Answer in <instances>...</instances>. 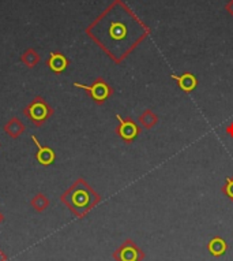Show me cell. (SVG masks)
<instances>
[{"mask_svg":"<svg viewBox=\"0 0 233 261\" xmlns=\"http://www.w3.org/2000/svg\"><path fill=\"white\" fill-rule=\"evenodd\" d=\"M127 29L122 22H109L106 26V39L109 43H118L126 37Z\"/></svg>","mask_w":233,"mask_h":261,"instance_id":"cell-6","label":"cell"},{"mask_svg":"<svg viewBox=\"0 0 233 261\" xmlns=\"http://www.w3.org/2000/svg\"><path fill=\"white\" fill-rule=\"evenodd\" d=\"M226 182H228V186H226V189H225V192H226V194H228L229 197L233 198V180L230 179V178H228Z\"/></svg>","mask_w":233,"mask_h":261,"instance_id":"cell-14","label":"cell"},{"mask_svg":"<svg viewBox=\"0 0 233 261\" xmlns=\"http://www.w3.org/2000/svg\"><path fill=\"white\" fill-rule=\"evenodd\" d=\"M27 118L33 122L36 126H41L45 123L53 114V110L49 107V104L43 99V97H36L27 107L23 110Z\"/></svg>","mask_w":233,"mask_h":261,"instance_id":"cell-2","label":"cell"},{"mask_svg":"<svg viewBox=\"0 0 233 261\" xmlns=\"http://www.w3.org/2000/svg\"><path fill=\"white\" fill-rule=\"evenodd\" d=\"M21 60L26 64V66H27V67H29V69H33V67H36V66H37L38 62H40V55H38L36 49H32V48H29L27 51L23 52V55H22Z\"/></svg>","mask_w":233,"mask_h":261,"instance_id":"cell-11","label":"cell"},{"mask_svg":"<svg viewBox=\"0 0 233 261\" xmlns=\"http://www.w3.org/2000/svg\"><path fill=\"white\" fill-rule=\"evenodd\" d=\"M113 257L118 261H140L142 253L135 245L128 241L113 253Z\"/></svg>","mask_w":233,"mask_h":261,"instance_id":"cell-4","label":"cell"},{"mask_svg":"<svg viewBox=\"0 0 233 261\" xmlns=\"http://www.w3.org/2000/svg\"><path fill=\"white\" fill-rule=\"evenodd\" d=\"M0 261H7V256L2 250H0Z\"/></svg>","mask_w":233,"mask_h":261,"instance_id":"cell-15","label":"cell"},{"mask_svg":"<svg viewBox=\"0 0 233 261\" xmlns=\"http://www.w3.org/2000/svg\"><path fill=\"white\" fill-rule=\"evenodd\" d=\"M68 66V60L67 58L60 54V52H52L49 59H48V67L51 71L56 74L63 73L64 70L67 69Z\"/></svg>","mask_w":233,"mask_h":261,"instance_id":"cell-7","label":"cell"},{"mask_svg":"<svg viewBox=\"0 0 233 261\" xmlns=\"http://www.w3.org/2000/svg\"><path fill=\"white\" fill-rule=\"evenodd\" d=\"M32 140L37 146V153H36V159L41 166H51L52 163L55 162L56 154L53 149H51L49 146L41 145V142L38 141L36 136H32Z\"/></svg>","mask_w":233,"mask_h":261,"instance_id":"cell-5","label":"cell"},{"mask_svg":"<svg viewBox=\"0 0 233 261\" xmlns=\"http://www.w3.org/2000/svg\"><path fill=\"white\" fill-rule=\"evenodd\" d=\"M208 249H209V253H210L212 256L220 257V256H222L225 252H226L228 246H226V242H225L222 238H220V237H216V238H213V240L209 242Z\"/></svg>","mask_w":233,"mask_h":261,"instance_id":"cell-10","label":"cell"},{"mask_svg":"<svg viewBox=\"0 0 233 261\" xmlns=\"http://www.w3.org/2000/svg\"><path fill=\"white\" fill-rule=\"evenodd\" d=\"M60 200L70 208L72 214L82 218L98 201V197H96V194L83 180H78L67 192L62 194Z\"/></svg>","mask_w":233,"mask_h":261,"instance_id":"cell-1","label":"cell"},{"mask_svg":"<svg viewBox=\"0 0 233 261\" xmlns=\"http://www.w3.org/2000/svg\"><path fill=\"white\" fill-rule=\"evenodd\" d=\"M118 119L120 122V127H119V134L122 136V138L124 140H132V138L136 136V127L135 124L132 123V122H128V120H123L122 119V116L118 115Z\"/></svg>","mask_w":233,"mask_h":261,"instance_id":"cell-9","label":"cell"},{"mask_svg":"<svg viewBox=\"0 0 233 261\" xmlns=\"http://www.w3.org/2000/svg\"><path fill=\"white\" fill-rule=\"evenodd\" d=\"M74 86H75V88H81V89L86 90V92H89L90 96H92L96 101H98V103H101V101H104V100H106L108 97H109V93H110L109 86L106 85L104 81L94 82L92 86L74 82Z\"/></svg>","mask_w":233,"mask_h":261,"instance_id":"cell-3","label":"cell"},{"mask_svg":"<svg viewBox=\"0 0 233 261\" xmlns=\"http://www.w3.org/2000/svg\"><path fill=\"white\" fill-rule=\"evenodd\" d=\"M32 206H33L37 212H43V211H45L48 206H49V200H48L47 196H44V194H37V196H34L33 200H32Z\"/></svg>","mask_w":233,"mask_h":261,"instance_id":"cell-13","label":"cell"},{"mask_svg":"<svg viewBox=\"0 0 233 261\" xmlns=\"http://www.w3.org/2000/svg\"><path fill=\"white\" fill-rule=\"evenodd\" d=\"M174 80H178L179 85L182 88L183 90H192L195 88L196 85V80L194 78V75H191V74H184L182 77H174Z\"/></svg>","mask_w":233,"mask_h":261,"instance_id":"cell-12","label":"cell"},{"mask_svg":"<svg viewBox=\"0 0 233 261\" xmlns=\"http://www.w3.org/2000/svg\"><path fill=\"white\" fill-rule=\"evenodd\" d=\"M3 220H5V216H3V215L0 214V223L3 222Z\"/></svg>","mask_w":233,"mask_h":261,"instance_id":"cell-16","label":"cell"},{"mask_svg":"<svg viewBox=\"0 0 233 261\" xmlns=\"http://www.w3.org/2000/svg\"><path fill=\"white\" fill-rule=\"evenodd\" d=\"M5 132L7 133V136H10L11 138H18L19 136H22L23 132H25V124L22 123L18 118H11V119L6 123Z\"/></svg>","mask_w":233,"mask_h":261,"instance_id":"cell-8","label":"cell"}]
</instances>
